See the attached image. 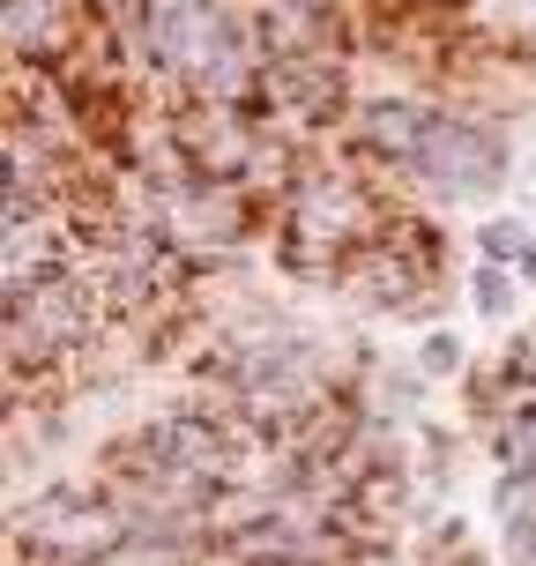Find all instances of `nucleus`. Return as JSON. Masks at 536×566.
Instances as JSON below:
<instances>
[{
	"label": "nucleus",
	"instance_id": "f257e3e1",
	"mask_svg": "<svg viewBox=\"0 0 536 566\" xmlns=\"http://www.w3.org/2000/svg\"><path fill=\"white\" fill-rule=\"evenodd\" d=\"M149 38L171 67H187L201 90H231L239 83V38L224 15H209L201 0H149Z\"/></svg>",
	"mask_w": 536,
	"mask_h": 566
},
{
	"label": "nucleus",
	"instance_id": "f03ea898",
	"mask_svg": "<svg viewBox=\"0 0 536 566\" xmlns=\"http://www.w3.org/2000/svg\"><path fill=\"white\" fill-rule=\"evenodd\" d=\"M410 165H418L432 187H448V195H477V187H492V171H500V149H492L477 127H448V119H432V135L418 142Z\"/></svg>",
	"mask_w": 536,
	"mask_h": 566
},
{
	"label": "nucleus",
	"instance_id": "7ed1b4c3",
	"mask_svg": "<svg viewBox=\"0 0 536 566\" xmlns=\"http://www.w3.org/2000/svg\"><path fill=\"white\" fill-rule=\"evenodd\" d=\"M507 454H514V470H536V410L522 418V432L507 440Z\"/></svg>",
	"mask_w": 536,
	"mask_h": 566
}]
</instances>
